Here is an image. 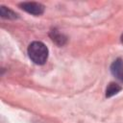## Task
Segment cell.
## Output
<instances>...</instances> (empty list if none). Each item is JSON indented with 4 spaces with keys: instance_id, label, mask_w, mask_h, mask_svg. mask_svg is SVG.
<instances>
[{
    "instance_id": "obj_1",
    "label": "cell",
    "mask_w": 123,
    "mask_h": 123,
    "mask_svg": "<svg viewBox=\"0 0 123 123\" xmlns=\"http://www.w3.org/2000/svg\"><path fill=\"white\" fill-rule=\"evenodd\" d=\"M48 48L41 41H33L28 47V56L36 64H43L48 59Z\"/></svg>"
},
{
    "instance_id": "obj_2",
    "label": "cell",
    "mask_w": 123,
    "mask_h": 123,
    "mask_svg": "<svg viewBox=\"0 0 123 123\" xmlns=\"http://www.w3.org/2000/svg\"><path fill=\"white\" fill-rule=\"evenodd\" d=\"M19 7L33 15H40L44 12V6L37 2H23L19 4Z\"/></svg>"
},
{
    "instance_id": "obj_3",
    "label": "cell",
    "mask_w": 123,
    "mask_h": 123,
    "mask_svg": "<svg viewBox=\"0 0 123 123\" xmlns=\"http://www.w3.org/2000/svg\"><path fill=\"white\" fill-rule=\"evenodd\" d=\"M111 74L119 81L123 82V60L118 58L111 65Z\"/></svg>"
},
{
    "instance_id": "obj_4",
    "label": "cell",
    "mask_w": 123,
    "mask_h": 123,
    "mask_svg": "<svg viewBox=\"0 0 123 123\" xmlns=\"http://www.w3.org/2000/svg\"><path fill=\"white\" fill-rule=\"evenodd\" d=\"M122 89L121 86H119L116 83H110L109 86L106 88V97H111L115 94H117Z\"/></svg>"
},
{
    "instance_id": "obj_5",
    "label": "cell",
    "mask_w": 123,
    "mask_h": 123,
    "mask_svg": "<svg viewBox=\"0 0 123 123\" xmlns=\"http://www.w3.org/2000/svg\"><path fill=\"white\" fill-rule=\"evenodd\" d=\"M0 15H1V17L7 18V19H15L18 17L17 13H15L12 10H10L9 8H6L4 6L0 7Z\"/></svg>"
},
{
    "instance_id": "obj_6",
    "label": "cell",
    "mask_w": 123,
    "mask_h": 123,
    "mask_svg": "<svg viewBox=\"0 0 123 123\" xmlns=\"http://www.w3.org/2000/svg\"><path fill=\"white\" fill-rule=\"evenodd\" d=\"M50 36H51V37H52V40L53 41H55L57 44H59V45H63L64 43H65V41H66V37L63 36V35H62V34H60L59 32H57L56 30H53L51 33H50Z\"/></svg>"
},
{
    "instance_id": "obj_7",
    "label": "cell",
    "mask_w": 123,
    "mask_h": 123,
    "mask_svg": "<svg viewBox=\"0 0 123 123\" xmlns=\"http://www.w3.org/2000/svg\"><path fill=\"white\" fill-rule=\"evenodd\" d=\"M120 40H121V43L123 44V34L121 35V37H120Z\"/></svg>"
}]
</instances>
